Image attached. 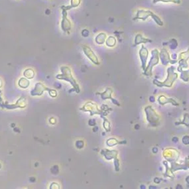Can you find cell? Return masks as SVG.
Returning a JSON list of instances; mask_svg holds the SVG:
<instances>
[{
	"instance_id": "d4e9b609",
	"label": "cell",
	"mask_w": 189,
	"mask_h": 189,
	"mask_svg": "<svg viewBox=\"0 0 189 189\" xmlns=\"http://www.w3.org/2000/svg\"><path fill=\"white\" fill-rule=\"evenodd\" d=\"M104 127L106 132H109V131H110V123H109V122L106 119L104 120Z\"/></svg>"
},
{
	"instance_id": "4fadbf2b",
	"label": "cell",
	"mask_w": 189,
	"mask_h": 189,
	"mask_svg": "<svg viewBox=\"0 0 189 189\" xmlns=\"http://www.w3.org/2000/svg\"><path fill=\"white\" fill-rule=\"evenodd\" d=\"M101 154L107 160H110L112 159L117 158L118 152L115 150H102Z\"/></svg>"
},
{
	"instance_id": "8992f818",
	"label": "cell",
	"mask_w": 189,
	"mask_h": 189,
	"mask_svg": "<svg viewBox=\"0 0 189 189\" xmlns=\"http://www.w3.org/2000/svg\"><path fill=\"white\" fill-rule=\"evenodd\" d=\"M189 59V48L185 52H181L177 56V63L179 66L177 67V71L180 72L183 69L188 67V60Z\"/></svg>"
},
{
	"instance_id": "277c9868",
	"label": "cell",
	"mask_w": 189,
	"mask_h": 189,
	"mask_svg": "<svg viewBox=\"0 0 189 189\" xmlns=\"http://www.w3.org/2000/svg\"><path fill=\"white\" fill-rule=\"evenodd\" d=\"M61 72H62V75H58L57 79H63V80H66L69 82L71 83V84L73 86V87L76 90L77 93H79V87L78 84H76L75 81L74 80L73 77L72 76L71 70L69 67H61Z\"/></svg>"
},
{
	"instance_id": "44dd1931",
	"label": "cell",
	"mask_w": 189,
	"mask_h": 189,
	"mask_svg": "<svg viewBox=\"0 0 189 189\" xmlns=\"http://www.w3.org/2000/svg\"><path fill=\"white\" fill-rule=\"evenodd\" d=\"M18 84L20 87L23 88V89H25V88L28 87L29 85H30V82H29V81L27 80V79H25V78H22V79H19Z\"/></svg>"
},
{
	"instance_id": "3957f363",
	"label": "cell",
	"mask_w": 189,
	"mask_h": 189,
	"mask_svg": "<svg viewBox=\"0 0 189 189\" xmlns=\"http://www.w3.org/2000/svg\"><path fill=\"white\" fill-rule=\"evenodd\" d=\"M160 62V51L157 49H154V50H152V57L150 59L149 62L147 64L146 67L143 71V74L146 77L152 76V70L154 66H156L157 64Z\"/></svg>"
},
{
	"instance_id": "f546056e",
	"label": "cell",
	"mask_w": 189,
	"mask_h": 189,
	"mask_svg": "<svg viewBox=\"0 0 189 189\" xmlns=\"http://www.w3.org/2000/svg\"><path fill=\"white\" fill-rule=\"evenodd\" d=\"M184 163H185L186 166H187L188 169H189V157H186V160H185V161H184Z\"/></svg>"
},
{
	"instance_id": "d6a6232c",
	"label": "cell",
	"mask_w": 189,
	"mask_h": 189,
	"mask_svg": "<svg viewBox=\"0 0 189 189\" xmlns=\"http://www.w3.org/2000/svg\"><path fill=\"white\" fill-rule=\"evenodd\" d=\"M179 140V138L177 137H172V141H173L174 143H177Z\"/></svg>"
},
{
	"instance_id": "f35d334b",
	"label": "cell",
	"mask_w": 189,
	"mask_h": 189,
	"mask_svg": "<svg viewBox=\"0 0 189 189\" xmlns=\"http://www.w3.org/2000/svg\"><path fill=\"white\" fill-rule=\"evenodd\" d=\"M2 87V81L0 80V87Z\"/></svg>"
},
{
	"instance_id": "f1b7e54d",
	"label": "cell",
	"mask_w": 189,
	"mask_h": 189,
	"mask_svg": "<svg viewBox=\"0 0 189 189\" xmlns=\"http://www.w3.org/2000/svg\"><path fill=\"white\" fill-rule=\"evenodd\" d=\"M81 34H82V36H84V37H87V36H89V31H88L87 30H83Z\"/></svg>"
},
{
	"instance_id": "8fae6325",
	"label": "cell",
	"mask_w": 189,
	"mask_h": 189,
	"mask_svg": "<svg viewBox=\"0 0 189 189\" xmlns=\"http://www.w3.org/2000/svg\"><path fill=\"white\" fill-rule=\"evenodd\" d=\"M157 101H158L159 104L161 106H164L167 104H171L173 106H179L178 102L177 100H175L174 98H168L167 96L164 95V94H161L157 98Z\"/></svg>"
},
{
	"instance_id": "6da1fadb",
	"label": "cell",
	"mask_w": 189,
	"mask_h": 189,
	"mask_svg": "<svg viewBox=\"0 0 189 189\" xmlns=\"http://www.w3.org/2000/svg\"><path fill=\"white\" fill-rule=\"evenodd\" d=\"M178 74L175 73V67L174 66H171L167 69V77L164 81H159L157 79L153 81L154 85L158 87H172L174 83L178 79Z\"/></svg>"
},
{
	"instance_id": "9c48e42d",
	"label": "cell",
	"mask_w": 189,
	"mask_h": 189,
	"mask_svg": "<svg viewBox=\"0 0 189 189\" xmlns=\"http://www.w3.org/2000/svg\"><path fill=\"white\" fill-rule=\"evenodd\" d=\"M139 56L141 61V67H142L143 71H144L147 65V61H148V50L143 45H142L141 48L139 50Z\"/></svg>"
},
{
	"instance_id": "603a6c76",
	"label": "cell",
	"mask_w": 189,
	"mask_h": 189,
	"mask_svg": "<svg viewBox=\"0 0 189 189\" xmlns=\"http://www.w3.org/2000/svg\"><path fill=\"white\" fill-rule=\"evenodd\" d=\"M24 75L27 79H33L34 77V72L31 69H27L24 72Z\"/></svg>"
},
{
	"instance_id": "83f0119b",
	"label": "cell",
	"mask_w": 189,
	"mask_h": 189,
	"mask_svg": "<svg viewBox=\"0 0 189 189\" xmlns=\"http://www.w3.org/2000/svg\"><path fill=\"white\" fill-rule=\"evenodd\" d=\"M84 146V141L82 140H78L76 141V143H75V146L77 147L78 148H82Z\"/></svg>"
},
{
	"instance_id": "8d00e7d4",
	"label": "cell",
	"mask_w": 189,
	"mask_h": 189,
	"mask_svg": "<svg viewBox=\"0 0 189 189\" xmlns=\"http://www.w3.org/2000/svg\"><path fill=\"white\" fill-rule=\"evenodd\" d=\"M149 188H157V187H155V186H149Z\"/></svg>"
},
{
	"instance_id": "5bb4252c",
	"label": "cell",
	"mask_w": 189,
	"mask_h": 189,
	"mask_svg": "<svg viewBox=\"0 0 189 189\" xmlns=\"http://www.w3.org/2000/svg\"><path fill=\"white\" fill-rule=\"evenodd\" d=\"M112 89H111V88H107L104 93H101L102 98L104 99V100H105V99H111V100H112V102L114 103V104H116V105H118V106H120L119 103H118V102L116 100H114V98H112Z\"/></svg>"
},
{
	"instance_id": "d590c367",
	"label": "cell",
	"mask_w": 189,
	"mask_h": 189,
	"mask_svg": "<svg viewBox=\"0 0 189 189\" xmlns=\"http://www.w3.org/2000/svg\"><path fill=\"white\" fill-rule=\"evenodd\" d=\"M186 181L187 183L189 184V176H187V177L186 178Z\"/></svg>"
},
{
	"instance_id": "30bf717a",
	"label": "cell",
	"mask_w": 189,
	"mask_h": 189,
	"mask_svg": "<svg viewBox=\"0 0 189 189\" xmlns=\"http://www.w3.org/2000/svg\"><path fill=\"white\" fill-rule=\"evenodd\" d=\"M62 21H61V28L64 32H68L71 29V22H70V19L67 18V10L64 8L63 6L62 7Z\"/></svg>"
},
{
	"instance_id": "9a60e30c",
	"label": "cell",
	"mask_w": 189,
	"mask_h": 189,
	"mask_svg": "<svg viewBox=\"0 0 189 189\" xmlns=\"http://www.w3.org/2000/svg\"><path fill=\"white\" fill-rule=\"evenodd\" d=\"M147 42H152V40L146 39L141 34H137L135 36V39H134V45H139L140 44H145Z\"/></svg>"
},
{
	"instance_id": "cb8c5ba5",
	"label": "cell",
	"mask_w": 189,
	"mask_h": 189,
	"mask_svg": "<svg viewBox=\"0 0 189 189\" xmlns=\"http://www.w3.org/2000/svg\"><path fill=\"white\" fill-rule=\"evenodd\" d=\"M169 45L170 48H171V50H175V49L177 48L178 43H177V41L175 39H171L169 42Z\"/></svg>"
},
{
	"instance_id": "ac0fdd59",
	"label": "cell",
	"mask_w": 189,
	"mask_h": 189,
	"mask_svg": "<svg viewBox=\"0 0 189 189\" xmlns=\"http://www.w3.org/2000/svg\"><path fill=\"white\" fill-rule=\"evenodd\" d=\"M123 143H126V141H118L115 138H110V139L107 140L106 141L107 146L109 147L114 146L118 144H123Z\"/></svg>"
},
{
	"instance_id": "4316f807",
	"label": "cell",
	"mask_w": 189,
	"mask_h": 189,
	"mask_svg": "<svg viewBox=\"0 0 189 189\" xmlns=\"http://www.w3.org/2000/svg\"><path fill=\"white\" fill-rule=\"evenodd\" d=\"M182 141V143H183L184 145H186V146L189 145V135L183 136Z\"/></svg>"
},
{
	"instance_id": "5b68a950",
	"label": "cell",
	"mask_w": 189,
	"mask_h": 189,
	"mask_svg": "<svg viewBox=\"0 0 189 189\" xmlns=\"http://www.w3.org/2000/svg\"><path fill=\"white\" fill-rule=\"evenodd\" d=\"M180 154L179 151L173 148H168L163 150L162 156L166 161L171 162H177L180 157Z\"/></svg>"
},
{
	"instance_id": "7c38bea8",
	"label": "cell",
	"mask_w": 189,
	"mask_h": 189,
	"mask_svg": "<svg viewBox=\"0 0 189 189\" xmlns=\"http://www.w3.org/2000/svg\"><path fill=\"white\" fill-rule=\"evenodd\" d=\"M84 51L85 53V55L89 58L94 64H99V61L98 60V58L95 55V54L93 53V50L89 48V47H84Z\"/></svg>"
},
{
	"instance_id": "1f68e13d",
	"label": "cell",
	"mask_w": 189,
	"mask_h": 189,
	"mask_svg": "<svg viewBox=\"0 0 189 189\" xmlns=\"http://www.w3.org/2000/svg\"><path fill=\"white\" fill-rule=\"evenodd\" d=\"M149 101L151 102V103H154V102H155V98L154 96H151L149 98Z\"/></svg>"
},
{
	"instance_id": "836d02e7",
	"label": "cell",
	"mask_w": 189,
	"mask_h": 189,
	"mask_svg": "<svg viewBox=\"0 0 189 189\" xmlns=\"http://www.w3.org/2000/svg\"><path fill=\"white\" fill-rule=\"evenodd\" d=\"M89 126H93V125H95V121H94V120H89Z\"/></svg>"
},
{
	"instance_id": "ba28073f",
	"label": "cell",
	"mask_w": 189,
	"mask_h": 189,
	"mask_svg": "<svg viewBox=\"0 0 189 189\" xmlns=\"http://www.w3.org/2000/svg\"><path fill=\"white\" fill-rule=\"evenodd\" d=\"M45 90L48 91L49 93H50V94L52 97H55L57 95V93H56V92L45 87V86L43 85L42 84H41V83H38V84H36L33 90L31 91V94L33 95V96H35V95H41L43 93V92L45 91Z\"/></svg>"
},
{
	"instance_id": "e0dca14e",
	"label": "cell",
	"mask_w": 189,
	"mask_h": 189,
	"mask_svg": "<svg viewBox=\"0 0 189 189\" xmlns=\"http://www.w3.org/2000/svg\"><path fill=\"white\" fill-rule=\"evenodd\" d=\"M106 35L104 33H100L95 37V42L98 45H103L104 42H106Z\"/></svg>"
},
{
	"instance_id": "7a4b0ae2",
	"label": "cell",
	"mask_w": 189,
	"mask_h": 189,
	"mask_svg": "<svg viewBox=\"0 0 189 189\" xmlns=\"http://www.w3.org/2000/svg\"><path fill=\"white\" fill-rule=\"evenodd\" d=\"M146 120L150 126L157 127L160 125L161 117L152 106H146L144 108Z\"/></svg>"
},
{
	"instance_id": "ffe728a7",
	"label": "cell",
	"mask_w": 189,
	"mask_h": 189,
	"mask_svg": "<svg viewBox=\"0 0 189 189\" xmlns=\"http://www.w3.org/2000/svg\"><path fill=\"white\" fill-rule=\"evenodd\" d=\"M81 1V0H71V1H70V5L67 6V7H65V6H64V8H65L67 11V10L69 11V10L71 9V8H74V7H79V6L80 5Z\"/></svg>"
},
{
	"instance_id": "7402d4cb",
	"label": "cell",
	"mask_w": 189,
	"mask_h": 189,
	"mask_svg": "<svg viewBox=\"0 0 189 189\" xmlns=\"http://www.w3.org/2000/svg\"><path fill=\"white\" fill-rule=\"evenodd\" d=\"M106 44L109 47H112L116 45V39L114 36H109L106 40Z\"/></svg>"
},
{
	"instance_id": "74e56055",
	"label": "cell",
	"mask_w": 189,
	"mask_h": 189,
	"mask_svg": "<svg viewBox=\"0 0 189 189\" xmlns=\"http://www.w3.org/2000/svg\"><path fill=\"white\" fill-rule=\"evenodd\" d=\"M140 188H146V187H145L144 186H140Z\"/></svg>"
},
{
	"instance_id": "2e32d148",
	"label": "cell",
	"mask_w": 189,
	"mask_h": 189,
	"mask_svg": "<svg viewBox=\"0 0 189 189\" xmlns=\"http://www.w3.org/2000/svg\"><path fill=\"white\" fill-rule=\"evenodd\" d=\"M175 125H184L186 126L189 127V114L188 113H185L183 116V119L179 122H176Z\"/></svg>"
},
{
	"instance_id": "4dcf8cb0",
	"label": "cell",
	"mask_w": 189,
	"mask_h": 189,
	"mask_svg": "<svg viewBox=\"0 0 189 189\" xmlns=\"http://www.w3.org/2000/svg\"><path fill=\"white\" fill-rule=\"evenodd\" d=\"M160 181H161V180L160 178H158V177H155L154 180V183H157V184L160 183Z\"/></svg>"
},
{
	"instance_id": "e575fe53",
	"label": "cell",
	"mask_w": 189,
	"mask_h": 189,
	"mask_svg": "<svg viewBox=\"0 0 189 189\" xmlns=\"http://www.w3.org/2000/svg\"><path fill=\"white\" fill-rule=\"evenodd\" d=\"M152 152H153L154 154L157 153V152H158V148H157V147H154V148H152Z\"/></svg>"
},
{
	"instance_id": "52a82bcc",
	"label": "cell",
	"mask_w": 189,
	"mask_h": 189,
	"mask_svg": "<svg viewBox=\"0 0 189 189\" xmlns=\"http://www.w3.org/2000/svg\"><path fill=\"white\" fill-rule=\"evenodd\" d=\"M160 60L163 66H167L168 64H171V65L177 63V60L171 59V56L169 55V53L166 48L163 47L160 51Z\"/></svg>"
},
{
	"instance_id": "484cf974",
	"label": "cell",
	"mask_w": 189,
	"mask_h": 189,
	"mask_svg": "<svg viewBox=\"0 0 189 189\" xmlns=\"http://www.w3.org/2000/svg\"><path fill=\"white\" fill-rule=\"evenodd\" d=\"M114 168H115V171H118L120 169V162L119 160L118 159V157L115 159H114Z\"/></svg>"
},
{
	"instance_id": "d6986e66",
	"label": "cell",
	"mask_w": 189,
	"mask_h": 189,
	"mask_svg": "<svg viewBox=\"0 0 189 189\" xmlns=\"http://www.w3.org/2000/svg\"><path fill=\"white\" fill-rule=\"evenodd\" d=\"M180 73V79L183 81L184 82H189V70H181Z\"/></svg>"
}]
</instances>
